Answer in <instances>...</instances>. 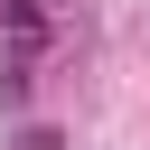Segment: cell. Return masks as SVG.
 Instances as JSON below:
<instances>
[{
	"label": "cell",
	"instance_id": "3",
	"mask_svg": "<svg viewBox=\"0 0 150 150\" xmlns=\"http://www.w3.org/2000/svg\"><path fill=\"white\" fill-rule=\"evenodd\" d=\"M0 19H9V0H0Z\"/></svg>",
	"mask_w": 150,
	"mask_h": 150
},
{
	"label": "cell",
	"instance_id": "2",
	"mask_svg": "<svg viewBox=\"0 0 150 150\" xmlns=\"http://www.w3.org/2000/svg\"><path fill=\"white\" fill-rule=\"evenodd\" d=\"M19 150H66V141H56L47 122H28V131H19Z\"/></svg>",
	"mask_w": 150,
	"mask_h": 150
},
{
	"label": "cell",
	"instance_id": "1",
	"mask_svg": "<svg viewBox=\"0 0 150 150\" xmlns=\"http://www.w3.org/2000/svg\"><path fill=\"white\" fill-rule=\"evenodd\" d=\"M28 84H38V66H19V56H0V112H19V103H28Z\"/></svg>",
	"mask_w": 150,
	"mask_h": 150
}]
</instances>
